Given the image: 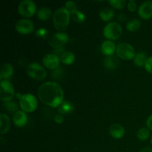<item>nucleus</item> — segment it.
I'll use <instances>...</instances> for the list:
<instances>
[{"instance_id":"4","label":"nucleus","mask_w":152,"mask_h":152,"mask_svg":"<svg viewBox=\"0 0 152 152\" xmlns=\"http://www.w3.org/2000/svg\"><path fill=\"white\" fill-rule=\"evenodd\" d=\"M123 33V28L120 24L116 22H111L107 24L103 29V34L105 38L109 40L117 39Z\"/></svg>"},{"instance_id":"9","label":"nucleus","mask_w":152,"mask_h":152,"mask_svg":"<svg viewBox=\"0 0 152 152\" xmlns=\"http://www.w3.org/2000/svg\"><path fill=\"white\" fill-rule=\"evenodd\" d=\"M68 41V36L66 33L58 32L53 34L49 39L48 44L53 49L62 48Z\"/></svg>"},{"instance_id":"21","label":"nucleus","mask_w":152,"mask_h":152,"mask_svg":"<svg viewBox=\"0 0 152 152\" xmlns=\"http://www.w3.org/2000/svg\"><path fill=\"white\" fill-rule=\"evenodd\" d=\"M37 17L39 18V19L42 21H45L48 20V19L51 16L52 11L49 7H42L37 10Z\"/></svg>"},{"instance_id":"6","label":"nucleus","mask_w":152,"mask_h":152,"mask_svg":"<svg viewBox=\"0 0 152 152\" xmlns=\"http://www.w3.org/2000/svg\"><path fill=\"white\" fill-rule=\"evenodd\" d=\"M116 52L119 58L124 60H130V59H134L135 55H136V52L133 46L126 42L119 44L117 47Z\"/></svg>"},{"instance_id":"13","label":"nucleus","mask_w":152,"mask_h":152,"mask_svg":"<svg viewBox=\"0 0 152 152\" xmlns=\"http://www.w3.org/2000/svg\"><path fill=\"white\" fill-rule=\"evenodd\" d=\"M13 122L17 127H23L28 122V116L24 111H18L13 115Z\"/></svg>"},{"instance_id":"14","label":"nucleus","mask_w":152,"mask_h":152,"mask_svg":"<svg viewBox=\"0 0 152 152\" xmlns=\"http://www.w3.org/2000/svg\"><path fill=\"white\" fill-rule=\"evenodd\" d=\"M109 132L111 137L115 139H121L125 135V129L122 125L119 123H114L109 128Z\"/></svg>"},{"instance_id":"1","label":"nucleus","mask_w":152,"mask_h":152,"mask_svg":"<svg viewBox=\"0 0 152 152\" xmlns=\"http://www.w3.org/2000/svg\"><path fill=\"white\" fill-rule=\"evenodd\" d=\"M38 96L48 106L56 108L63 102L64 92L60 85L55 82H45L39 87Z\"/></svg>"},{"instance_id":"7","label":"nucleus","mask_w":152,"mask_h":152,"mask_svg":"<svg viewBox=\"0 0 152 152\" xmlns=\"http://www.w3.org/2000/svg\"><path fill=\"white\" fill-rule=\"evenodd\" d=\"M27 74L31 78L36 80H42L47 76V72L44 67L38 62H32L28 65Z\"/></svg>"},{"instance_id":"26","label":"nucleus","mask_w":152,"mask_h":152,"mask_svg":"<svg viewBox=\"0 0 152 152\" xmlns=\"http://www.w3.org/2000/svg\"><path fill=\"white\" fill-rule=\"evenodd\" d=\"M149 131L146 128H141L138 130L137 133V137L140 140H146L148 137H149Z\"/></svg>"},{"instance_id":"18","label":"nucleus","mask_w":152,"mask_h":152,"mask_svg":"<svg viewBox=\"0 0 152 152\" xmlns=\"http://www.w3.org/2000/svg\"><path fill=\"white\" fill-rule=\"evenodd\" d=\"M74 110V105L68 100L63 101L61 105L58 107V112L62 115H67L71 114Z\"/></svg>"},{"instance_id":"37","label":"nucleus","mask_w":152,"mask_h":152,"mask_svg":"<svg viewBox=\"0 0 152 152\" xmlns=\"http://www.w3.org/2000/svg\"><path fill=\"white\" fill-rule=\"evenodd\" d=\"M151 144H152V137H151Z\"/></svg>"},{"instance_id":"24","label":"nucleus","mask_w":152,"mask_h":152,"mask_svg":"<svg viewBox=\"0 0 152 152\" xmlns=\"http://www.w3.org/2000/svg\"><path fill=\"white\" fill-rule=\"evenodd\" d=\"M141 26V22L138 19H134L126 24V28L131 32L138 31Z\"/></svg>"},{"instance_id":"32","label":"nucleus","mask_w":152,"mask_h":152,"mask_svg":"<svg viewBox=\"0 0 152 152\" xmlns=\"http://www.w3.org/2000/svg\"><path fill=\"white\" fill-rule=\"evenodd\" d=\"M128 9L131 12H134L137 9V3L134 0H130L128 2Z\"/></svg>"},{"instance_id":"34","label":"nucleus","mask_w":152,"mask_h":152,"mask_svg":"<svg viewBox=\"0 0 152 152\" xmlns=\"http://www.w3.org/2000/svg\"><path fill=\"white\" fill-rule=\"evenodd\" d=\"M65 52L64 48H57V49H53V53H54L55 55L58 56L59 57H60L62 54Z\"/></svg>"},{"instance_id":"10","label":"nucleus","mask_w":152,"mask_h":152,"mask_svg":"<svg viewBox=\"0 0 152 152\" xmlns=\"http://www.w3.org/2000/svg\"><path fill=\"white\" fill-rule=\"evenodd\" d=\"M15 28L19 34H28L34 31V24L29 19H21L16 22Z\"/></svg>"},{"instance_id":"11","label":"nucleus","mask_w":152,"mask_h":152,"mask_svg":"<svg viewBox=\"0 0 152 152\" xmlns=\"http://www.w3.org/2000/svg\"><path fill=\"white\" fill-rule=\"evenodd\" d=\"M59 57L54 53H48L42 58V63L48 69H56L59 65Z\"/></svg>"},{"instance_id":"31","label":"nucleus","mask_w":152,"mask_h":152,"mask_svg":"<svg viewBox=\"0 0 152 152\" xmlns=\"http://www.w3.org/2000/svg\"><path fill=\"white\" fill-rule=\"evenodd\" d=\"M145 68L148 73L152 74V56H150V57L148 58L145 64Z\"/></svg>"},{"instance_id":"27","label":"nucleus","mask_w":152,"mask_h":152,"mask_svg":"<svg viewBox=\"0 0 152 152\" xmlns=\"http://www.w3.org/2000/svg\"><path fill=\"white\" fill-rule=\"evenodd\" d=\"M3 106H4V109H6L7 111H8L9 112H13L16 113V111H18V105L16 104V102H12V101H10V102H4L3 104Z\"/></svg>"},{"instance_id":"16","label":"nucleus","mask_w":152,"mask_h":152,"mask_svg":"<svg viewBox=\"0 0 152 152\" xmlns=\"http://www.w3.org/2000/svg\"><path fill=\"white\" fill-rule=\"evenodd\" d=\"M13 67L10 63H4L1 65L0 71V80H8L13 75Z\"/></svg>"},{"instance_id":"19","label":"nucleus","mask_w":152,"mask_h":152,"mask_svg":"<svg viewBox=\"0 0 152 152\" xmlns=\"http://www.w3.org/2000/svg\"><path fill=\"white\" fill-rule=\"evenodd\" d=\"M119 65H120V62H119L118 58L114 55L107 56L104 60V65L108 69H115L119 66Z\"/></svg>"},{"instance_id":"25","label":"nucleus","mask_w":152,"mask_h":152,"mask_svg":"<svg viewBox=\"0 0 152 152\" xmlns=\"http://www.w3.org/2000/svg\"><path fill=\"white\" fill-rule=\"evenodd\" d=\"M71 17L75 22L78 23H83L86 20V15L82 11L79 10H76L71 13Z\"/></svg>"},{"instance_id":"33","label":"nucleus","mask_w":152,"mask_h":152,"mask_svg":"<svg viewBox=\"0 0 152 152\" xmlns=\"http://www.w3.org/2000/svg\"><path fill=\"white\" fill-rule=\"evenodd\" d=\"M54 121L56 122L58 124H61V123H63L64 121V117L62 114H57L54 116Z\"/></svg>"},{"instance_id":"36","label":"nucleus","mask_w":152,"mask_h":152,"mask_svg":"<svg viewBox=\"0 0 152 152\" xmlns=\"http://www.w3.org/2000/svg\"><path fill=\"white\" fill-rule=\"evenodd\" d=\"M140 152H152V148L150 147H145L140 150Z\"/></svg>"},{"instance_id":"22","label":"nucleus","mask_w":152,"mask_h":152,"mask_svg":"<svg viewBox=\"0 0 152 152\" xmlns=\"http://www.w3.org/2000/svg\"><path fill=\"white\" fill-rule=\"evenodd\" d=\"M114 16V11L109 7H105L99 11V17L103 21H108Z\"/></svg>"},{"instance_id":"2","label":"nucleus","mask_w":152,"mask_h":152,"mask_svg":"<svg viewBox=\"0 0 152 152\" xmlns=\"http://www.w3.org/2000/svg\"><path fill=\"white\" fill-rule=\"evenodd\" d=\"M70 16L71 13L65 7L57 9L53 15V24L54 28L58 31H65L69 25Z\"/></svg>"},{"instance_id":"28","label":"nucleus","mask_w":152,"mask_h":152,"mask_svg":"<svg viewBox=\"0 0 152 152\" xmlns=\"http://www.w3.org/2000/svg\"><path fill=\"white\" fill-rule=\"evenodd\" d=\"M108 3L113 7H115L117 9H122L126 6V0H109Z\"/></svg>"},{"instance_id":"29","label":"nucleus","mask_w":152,"mask_h":152,"mask_svg":"<svg viewBox=\"0 0 152 152\" xmlns=\"http://www.w3.org/2000/svg\"><path fill=\"white\" fill-rule=\"evenodd\" d=\"M65 7L70 13H71L73 11L77 10V4H76L75 1H68L65 2V7Z\"/></svg>"},{"instance_id":"30","label":"nucleus","mask_w":152,"mask_h":152,"mask_svg":"<svg viewBox=\"0 0 152 152\" xmlns=\"http://www.w3.org/2000/svg\"><path fill=\"white\" fill-rule=\"evenodd\" d=\"M48 34V31L44 28H40L36 31V35L38 37H40V38L45 39Z\"/></svg>"},{"instance_id":"3","label":"nucleus","mask_w":152,"mask_h":152,"mask_svg":"<svg viewBox=\"0 0 152 152\" xmlns=\"http://www.w3.org/2000/svg\"><path fill=\"white\" fill-rule=\"evenodd\" d=\"M19 105L25 112H33L38 105L36 96L32 94H24L19 99Z\"/></svg>"},{"instance_id":"5","label":"nucleus","mask_w":152,"mask_h":152,"mask_svg":"<svg viewBox=\"0 0 152 152\" xmlns=\"http://www.w3.org/2000/svg\"><path fill=\"white\" fill-rule=\"evenodd\" d=\"M14 88L9 80H1L0 83V99L4 102H10L14 97Z\"/></svg>"},{"instance_id":"23","label":"nucleus","mask_w":152,"mask_h":152,"mask_svg":"<svg viewBox=\"0 0 152 152\" xmlns=\"http://www.w3.org/2000/svg\"><path fill=\"white\" fill-rule=\"evenodd\" d=\"M61 62L65 65H71L75 61V55L71 51H65L62 56L59 57Z\"/></svg>"},{"instance_id":"17","label":"nucleus","mask_w":152,"mask_h":152,"mask_svg":"<svg viewBox=\"0 0 152 152\" xmlns=\"http://www.w3.org/2000/svg\"><path fill=\"white\" fill-rule=\"evenodd\" d=\"M10 120L7 114H0V134L1 135L7 133L10 129Z\"/></svg>"},{"instance_id":"20","label":"nucleus","mask_w":152,"mask_h":152,"mask_svg":"<svg viewBox=\"0 0 152 152\" xmlns=\"http://www.w3.org/2000/svg\"><path fill=\"white\" fill-rule=\"evenodd\" d=\"M148 58V57L147 56V53L145 51H143V50H140V51L137 52L136 55H135V57L134 59V62L138 67H141L142 65L145 66V64Z\"/></svg>"},{"instance_id":"35","label":"nucleus","mask_w":152,"mask_h":152,"mask_svg":"<svg viewBox=\"0 0 152 152\" xmlns=\"http://www.w3.org/2000/svg\"><path fill=\"white\" fill-rule=\"evenodd\" d=\"M146 125L147 126H148V129H149L151 131H152V114L151 115H150L149 117H148V119H147Z\"/></svg>"},{"instance_id":"12","label":"nucleus","mask_w":152,"mask_h":152,"mask_svg":"<svg viewBox=\"0 0 152 152\" xmlns=\"http://www.w3.org/2000/svg\"><path fill=\"white\" fill-rule=\"evenodd\" d=\"M140 16L144 19H148L152 17V0L145 1L140 4L138 9Z\"/></svg>"},{"instance_id":"8","label":"nucleus","mask_w":152,"mask_h":152,"mask_svg":"<svg viewBox=\"0 0 152 152\" xmlns=\"http://www.w3.org/2000/svg\"><path fill=\"white\" fill-rule=\"evenodd\" d=\"M37 6L34 1L31 0H23L18 6V12L24 17H31L36 13Z\"/></svg>"},{"instance_id":"15","label":"nucleus","mask_w":152,"mask_h":152,"mask_svg":"<svg viewBox=\"0 0 152 152\" xmlns=\"http://www.w3.org/2000/svg\"><path fill=\"white\" fill-rule=\"evenodd\" d=\"M117 50L115 44L111 40H105L101 45V51L107 56H112Z\"/></svg>"}]
</instances>
